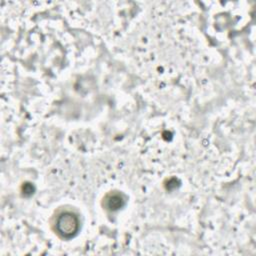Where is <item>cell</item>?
Returning a JSON list of instances; mask_svg holds the SVG:
<instances>
[{
    "instance_id": "cell-1",
    "label": "cell",
    "mask_w": 256,
    "mask_h": 256,
    "mask_svg": "<svg viewBox=\"0 0 256 256\" xmlns=\"http://www.w3.org/2000/svg\"><path fill=\"white\" fill-rule=\"evenodd\" d=\"M78 218L72 213H64L57 220L58 231L66 237L72 236L78 230Z\"/></svg>"
}]
</instances>
